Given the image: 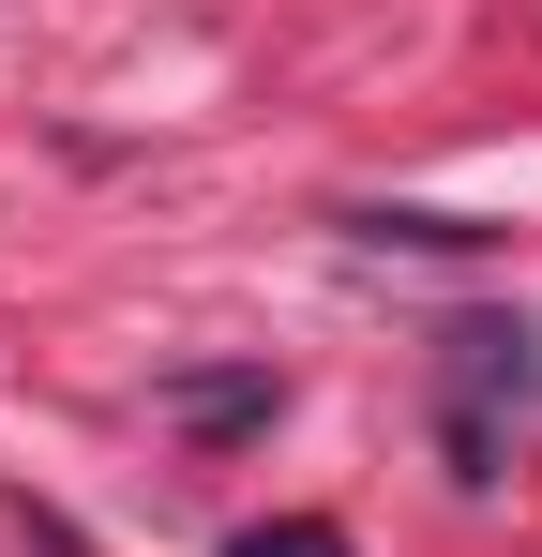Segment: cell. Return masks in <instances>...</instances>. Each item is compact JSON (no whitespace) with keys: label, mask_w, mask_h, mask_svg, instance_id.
<instances>
[{"label":"cell","mask_w":542,"mask_h":557,"mask_svg":"<svg viewBox=\"0 0 542 557\" xmlns=\"http://www.w3.org/2000/svg\"><path fill=\"white\" fill-rule=\"evenodd\" d=\"M361 242H407V257H482V242H497V226H482V211H347Z\"/></svg>","instance_id":"3957f363"},{"label":"cell","mask_w":542,"mask_h":557,"mask_svg":"<svg viewBox=\"0 0 542 557\" xmlns=\"http://www.w3.org/2000/svg\"><path fill=\"white\" fill-rule=\"evenodd\" d=\"M151 407H167V422H196V437H242V422H271V407H286V376H271V362H211V376H167Z\"/></svg>","instance_id":"7a4b0ae2"},{"label":"cell","mask_w":542,"mask_h":557,"mask_svg":"<svg viewBox=\"0 0 542 557\" xmlns=\"http://www.w3.org/2000/svg\"><path fill=\"white\" fill-rule=\"evenodd\" d=\"M528 407H542V332H528V317H452V332H438V453H452L467 497H497Z\"/></svg>","instance_id":"6da1fadb"},{"label":"cell","mask_w":542,"mask_h":557,"mask_svg":"<svg viewBox=\"0 0 542 557\" xmlns=\"http://www.w3.org/2000/svg\"><path fill=\"white\" fill-rule=\"evenodd\" d=\"M226 557H347L332 512H271V528H226Z\"/></svg>","instance_id":"277c9868"}]
</instances>
